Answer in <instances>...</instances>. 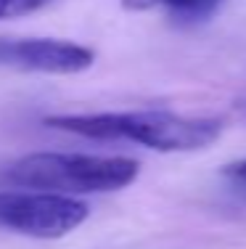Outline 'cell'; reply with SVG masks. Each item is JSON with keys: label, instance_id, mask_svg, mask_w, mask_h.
Returning a JSON list of instances; mask_svg holds the SVG:
<instances>
[{"label": "cell", "instance_id": "4", "mask_svg": "<svg viewBox=\"0 0 246 249\" xmlns=\"http://www.w3.org/2000/svg\"><path fill=\"white\" fill-rule=\"evenodd\" d=\"M96 53L85 45L53 37L0 40V67L45 74H77L93 67Z\"/></svg>", "mask_w": 246, "mask_h": 249}, {"label": "cell", "instance_id": "5", "mask_svg": "<svg viewBox=\"0 0 246 249\" xmlns=\"http://www.w3.org/2000/svg\"><path fill=\"white\" fill-rule=\"evenodd\" d=\"M222 0H122L127 11H154L167 8L169 16L178 21H201L220 8Z\"/></svg>", "mask_w": 246, "mask_h": 249}, {"label": "cell", "instance_id": "1", "mask_svg": "<svg viewBox=\"0 0 246 249\" xmlns=\"http://www.w3.org/2000/svg\"><path fill=\"white\" fill-rule=\"evenodd\" d=\"M48 127L96 141H135L154 151H196L220 138L222 122L214 117H183L164 109L103 111V114H58Z\"/></svg>", "mask_w": 246, "mask_h": 249}, {"label": "cell", "instance_id": "7", "mask_svg": "<svg viewBox=\"0 0 246 249\" xmlns=\"http://www.w3.org/2000/svg\"><path fill=\"white\" fill-rule=\"evenodd\" d=\"M225 175H230L233 180H238V183H246V159H241V162H236V164H230V167L225 170Z\"/></svg>", "mask_w": 246, "mask_h": 249}, {"label": "cell", "instance_id": "2", "mask_svg": "<svg viewBox=\"0 0 246 249\" xmlns=\"http://www.w3.org/2000/svg\"><path fill=\"white\" fill-rule=\"evenodd\" d=\"M140 164L127 157H96V154L40 151L21 157L3 173L11 186L50 194H106L130 186Z\"/></svg>", "mask_w": 246, "mask_h": 249}, {"label": "cell", "instance_id": "6", "mask_svg": "<svg viewBox=\"0 0 246 249\" xmlns=\"http://www.w3.org/2000/svg\"><path fill=\"white\" fill-rule=\"evenodd\" d=\"M48 3H50V0H0V21L34 14V11L45 8Z\"/></svg>", "mask_w": 246, "mask_h": 249}, {"label": "cell", "instance_id": "3", "mask_svg": "<svg viewBox=\"0 0 246 249\" xmlns=\"http://www.w3.org/2000/svg\"><path fill=\"white\" fill-rule=\"evenodd\" d=\"M90 215L85 201L50 191H0V228L29 239H61Z\"/></svg>", "mask_w": 246, "mask_h": 249}]
</instances>
